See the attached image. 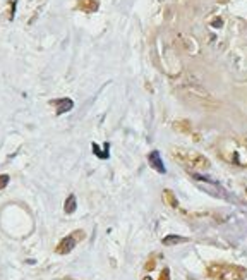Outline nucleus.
<instances>
[{
	"instance_id": "1",
	"label": "nucleus",
	"mask_w": 247,
	"mask_h": 280,
	"mask_svg": "<svg viewBox=\"0 0 247 280\" xmlns=\"http://www.w3.org/2000/svg\"><path fill=\"white\" fill-rule=\"evenodd\" d=\"M172 155L177 162H181L182 165L189 167V169H196V170H203L208 169L209 162L204 155H201L199 151L194 150H187V148H172Z\"/></svg>"
},
{
	"instance_id": "2",
	"label": "nucleus",
	"mask_w": 247,
	"mask_h": 280,
	"mask_svg": "<svg viewBox=\"0 0 247 280\" xmlns=\"http://www.w3.org/2000/svg\"><path fill=\"white\" fill-rule=\"evenodd\" d=\"M208 275L213 280H244L247 277V270L237 265H211L208 268Z\"/></svg>"
},
{
	"instance_id": "3",
	"label": "nucleus",
	"mask_w": 247,
	"mask_h": 280,
	"mask_svg": "<svg viewBox=\"0 0 247 280\" xmlns=\"http://www.w3.org/2000/svg\"><path fill=\"white\" fill-rule=\"evenodd\" d=\"M82 239H84V232H82V230H76V232H72V234H69V236L63 237L62 241L57 244L55 251H57L59 255H69V253L76 248L77 242L82 241Z\"/></svg>"
},
{
	"instance_id": "4",
	"label": "nucleus",
	"mask_w": 247,
	"mask_h": 280,
	"mask_svg": "<svg viewBox=\"0 0 247 280\" xmlns=\"http://www.w3.org/2000/svg\"><path fill=\"white\" fill-rule=\"evenodd\" d=\"M148 160H149V165H151V169H155L158 174H165L167 172V169H165L163 162H162V155H160V151H151L148 155Z\"/></svg>"
},
{
	"instance_id": "5",
	"label": "nucleus",
	"mask_w": 247,
	"mask_h": 280,
	"mask_svg": "<svg viewBox=\"0 0 247 280\" xmlns=\"http://www.w3.org/2000/svg\"><path fill=\"white\" fill-rule=\"evenodd\" d=\"M52 105H55V108H57V115H63L74 107V102L70 98H59L55 102H52Z\"/></svg>"
},
{
	"instance_id": "6",
	"label": "nucleus",
	"mask_w": 247,
	"mask_h": 280,
	"mask_svg": "<svg viewBox=\"0 0 247 280\" xmlns=\"http://www.w3.org/2000/svg\"><path fill=\"white\" fill-rule=\"evenodd\" d=\"M79 9L84 12H95L98 9V0H79Z\"/></svg>"
},
{
	"instance_id": "7",
	"label": "nucleus",
	"mask_w": 247,
	"mask_h": 280,
	"mask_svg": "<svg viewBox=\"0 0 247 280\" xmlns=\"http://www.w3.org/2000/svg\"><path fill=\"white\" fill-rule=\"evenodd\" d=\"M76 208H77L76 196H74V194H70V196L65 200V205H63V211H65L67 215H70V213H74V211H76Z\"/></svg>"
},
{
	"instance_id": "8",
	"label": "nucleus",
	"mask_w": 247,
	"mask_h": 280,
	"mask_svg": "<svg viewBox=\"0 0 247 280\" xmlns=\"http://www.w3.org/2000/svg\"><path fill=\"white\" fill-rule=\"evenodd\" d=\"M174 129L179 131V133L182 134H190L192 133V128H190L189 121H179V122H174Z\"/></svg>"
},
{
	"instance_id": "9",
	"label": "nucleus",
	"mask_w": 247,
	"mask_h": 280,
	"mask_svg": "<svg viewBox=\"0 0 247 280\" xmlns=\"http://www.w3.org/2000/svg\"><path fill=\"white\" fill-rule=\"evenodd\" d=\"M163 200H165V203L170 205L172 208H177V207H179L177 198H175V194L172 193L170 189H165V191H163Z\"/></svg>"
},
{
	"instance_id": "10",
	"label": "nucleus",
	"mask_w": 247,
	"mask_h": 280,
	"mask_svg": "<svg viewBox=\"0 0 247 280\" xmlns=\"http://www.w3.org/2000/svg\"><path fill=\"white\" fill-rule=\"evenodd\" d=\"M179 242H185V237H181V236H167L163 239V244L165 246H174V244H179Z\"/></svg>"
},
{
	"instance_id": "11",
	"label": "nucleus",
	"mask_w": 247,
	"mask_h": 280,
	"mask_svg": "<svg viewBox=\"0 0 247 280\" xmlns=\"http://www.w3.org/2000/svg\"><path fill=\"white\" fill-rule=\"evenodd\" d=\"M108 148H110V144H105V151H102V150H100V148H98V144H93V151H95V155H98L100 156V158H102V160H105V158H107V156H108Z\"/></svg>"
},
{
	"instance_id": "12",
	"label": "nucleus",
	"mask_w": 247,
	"mask_h": 280,
	"mask_svg": "<svg viewBox=\"0 0 247 280\" xmlns=\"http://www.w3.org/2000/svg\"><path fill=\"white\" fill-rule=\"evenodd\" d=\"M9 175H5V174H2L0 175V189H5L7 188V184H9Z\"/></svg>"
},
{
	"instance_id": "13",
	"label": "nucleus",
	"mask_w": 247,
	"mask_h": 280,
	"mask_svg": "<svg viewBox=\"0 0 247 280\" xmlns=\"http://www.w3.org/2000/svg\"><path fill=\"white\" fill-rule=\"evenodd\" d=\"M168 279H170V272H168V268H165L162 275H160V280H168Z\"/></svg>"
},
{
	"instance_id": "14",
	"label": "nucleus",
	"mask_w": 247,
	"mask_h": 280,
	"mask_svg": "<svg viewBox=\"0 0 247 280\" xmlns=\"http://www.w3.org/2000/svg\"><path fill=\"white\" fill-rule=\"evenodd\" d=\"M160 2H162V0H160Z\"/></svg>"
}]
</instances>
